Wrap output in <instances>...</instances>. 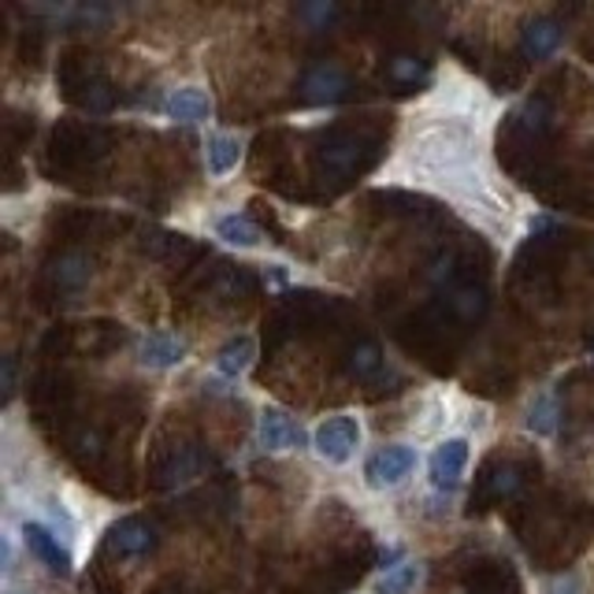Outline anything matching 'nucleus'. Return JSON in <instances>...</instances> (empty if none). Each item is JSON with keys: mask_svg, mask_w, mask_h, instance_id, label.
<instances>
[{"mask_svg": "<svg viewBox=\"0 0 594 594\" xmlns=\"http://www.w3.org/2000/svg\"><path fill=\"white\" fill-rule=\"evenodd\" d=\"M108 149H112V130L97 127V123L63 119L53 127L49 145H45V172L60 183V178H71L86 172L90 164H97Z\"/></svg>", "mask_w": 594, "mask_h": 594, "instance_id": "1", "label": "nucleus"}, {"mask_svg": "<svg viewBox=\"0 0 594 594\" xmlns=\"http://www.w3.org/2000/svg\"><path fill=\"white\" fill-rule=\"evenodd\" d=\"M383 156V138L368 135V130H331V135L319 138L313 167L316 178L331 186H346L368 167H375V160Z\"/></svg>", "mask_w": 594, "mask_h": 594, "instance_id": "2", "label": "nucleus"}, {"mask_svg": "<svg viewBox=\"0 0 594 594\" xmlns=\"http://www.w3.org/2000/svg\"><path fill=\"white\" fill-rule=\"evenodd\" d=\"M209 468V457L197 442H175V446H160L156 457H153V487L160 490H175V487H186L190 479L205 476Z\"/></svg>", "mask_w": 594, "mask_h": 594, "instance_id": "3", "label": "nucleus"}, {"mask_svg": "<svg viewBox=\"0 0 594 594\" xmlns=\"http://www.w3.org/2000/svg\"><path fill=\"white\" fill-rule=\"evenodd\" d=\"M527 484V465L521 461H487L476 476L473 487V509H490V505H502L509 498H516Z\"/></svg>", "mask_w": 594, "mask_h": 594, "instance_id": "4", "label": "nucleus"}, {"mask_svg": "<svg viewBox=\"0 0 594 594\" xmlns=\"http://www.w3.org/2000/svg\"><path fill=\"white\" fill-rule=\"evenodd\" d=\"M101 82H108L105 63H101L90 49H79V45H74V49L60 53V63H56V86H60V93L71 101V105H79L93 86H101Z\"/></svg>", "mask_w": 594, "mask_h": 594, "instance_id": "5", "label": "nucleus"}, {"mask_svg": "<svg viewBox=\"0 0 594 594\" xmlns=\"http://www.w3.org/2000/svg\"><path fill=\"white\" fill-rule=\"evenodd\" d=\"M298 93L305 105H335V101L350 97V74L331 60L313 63V68L301 74Z\"/></svg>", "mask_w": 594, "mask_h": 594, "instance_id": "6", "label": "nucleus"}, {"mask_svg": "<svg viewBox=\"0 0 594 594\" xmlns=\"http://www.w3.org/2000/svg\"><path fill=\"white\" fill-rule=\"evenodd\" d=\"M93 276V257L79 245H68L45 264V282L53 287V294H74L82 290Z\"/></svg>", "mask_w": 594, "mask_h": 594, "instance_id": "7", "label": "nucleus"}, {"mask_svg": "<svg viewBox=\"0 0 594 594\" xmlns=\"http://www.w3.org/2000/svg\"><path fill=\"white\" fill-rule=\"evenodd\" d=\"M313 446L316 454L331 461V465H346V461L357 454V446H361V428H357L353 417H331L316 428Z\"/></svg>", "mask_w": 594, "mask_h": 594, "instance_id": "8", "label": "nucleus"}, {"mask_svg": "<svg viewBox=\"0 0 594 594\" xmlns=\"http://www.w3.org/2000/svg\"><path fill=\"white\" fill-rule=\"evenodd\" d=\"M253 290H257V279L249 276V271L234 268V264H220V268H212L209 276H205V298H209V305L216 308H234L238 301L253 298Z\"/></svg>", "mask_w": 594, "mask_h": 594, "instance_id": "9", "label": "nucleus"}, {"mask_svg": "<svg viewBox=\"0 0 594 594\" xmlns=\"http://www.w3.org/2000/svg\"><path fill=\"white\" fill-rule=\"evenodd\" d=\"M127 342V331L119 324H79V327H63V350L68 353H86V357H101L112 353Z\"/></svg>", "mask_w": 594, "mask_h": 594, "instance_id": "10", "label": "nucleus"}, {"mask_svg": "<svg viewBox=\"0 0 594 594\" xmlns=\"http://www.w3.org/2000/svg\"><path fill=\"white\" fill-rule=\"evenodd\" d=\"M63 446H68L71 461L82 473H101L108 461V439L101 435V428H93V423H71V428L63 431Z\"/></svg>", "mask_w": 594, "mask_h": 594, "instance_id": "11", "label": "nucleus"}, {"mask_svg": "<svg viewBox=\"0 0 594 594\" xmlns=\"http://www.w3.org/2000/svg\"><path fill=\"white\" fill-rule=\"evenodd\" d=\"M105 550L112 558H141V554L156 550V527L141 516H127V521L108 527Z\"/></svg>", "mask_w": 594, "mask_h": 594, "instance_id": "12", "label": "nucleus"}, {"mask_svg": "<svg viewBox=\"0 0 594 594\" xmlns=\"http://www.w3.org/2000/svg\"><path fill=\"white\" fill-rule=\"evenodd\" d=\"M417 468V450L409 446H386L380 450L372 461H368L364 476H368V487H398L405 476Z\"/></svg>", "mask_w": 594, "mask_h": 594, "instance_id": "13", "label": "nucleus"}, {"mask_svg": "<svg viewBox=\"0 0 594 594\" xmlns=\"http://www.w3.org/2000/svg\"><path fill=\"white\" fill-rule=\"evenodd\" d=\"M465 587L473 594H521V580L509 569V561L484 558L465 572Z\"/></svg>", "mask_w": 594, "mask_h": 594, "instance_id": "14", "label": "nucleus"}, {"mask_svg": "<svg viewBox=\"0 0 594 594\" xmlns=\"http://www.w3.org/2000/svg\"><path fill=\"white\" fill-rule=\"evenodd\" d=\"M487 305H490L487 287H484V282H476V276L461 279L457 287L446 290V308H450V316H454L457 324H476V319H484Z\"/></svg>", "mask_w": 594, "mask_h": 594, "instance_id": "15", "label": "nucleus"}, {"mask_svg": "<svg viewBox=\"0 0 594 594\" xmlns=\"http://www.w3.org/2000/svg\"><path fill=\"white\" fill-rule=\"evenodd\" d=\"M561 23L554 15H535L521 31V56L524 60H546L561 45Z\"/></svg>", "mask_w": 594, "mask_h": 594, "instance_id": "16", "label": "nucleus"}, {"mask_svg": "<svg viewBox=\"0 0 594 594\" xmlns=\"http://www.w3.org/2000/svg\"><path fill=\"white\" fill-rule=\"evenodd\" d=\"M468 465V439H446L442 446L431 454V484L450 490L461 484Z\"/></svg>", "mask_w": 594, "mask_h": 594, "instance_id": "17", "label": "nucleus"}, {"mask_svg": "<svg viewBox=\"0 0 594 594\" xmlns=\"http://www.w3.org/2000/svg\"><path fill=\"white\" fill-rule=\"evenodd\" d=\"M23 539H26V546H31V554L45 564V569L56 572V576H68V572H71V554L63 550L60 539H56L49 527L26 524V527H23Z\"/></svg>", "mask_w": 594, "mask_h": 594, "instance_id": "18", "label": "nucleus"}, {"mask_svg": "<svg viewBox=\"0 0 594 594\" xmlns=\"http://www.w3.org/2000/svg\"><path fill=\"white\" fill-rule=\"evenodd\" d=\"M260 442L264 450H298L305 446V431L298 420H290L282 409H264L260 412Z\"/></svg>", "mask_w": 594, "mask_h": 594, "instance_id": "19", "label": "nucleus"}, {"mask_svg": "<svg viewBox=\"0 0 594 594\" xmlns=\"http://www.w3.org/2000/svg\"><path fill=\"white\" fill-rule=\"evenodd\" d=\"M71 394H74L71 380H68V375H60V372H42L31 383V401L45 412V417H53V412H68Z\"/></svg>", "mask_w": 594, "mask_h": 594, "instance_id": "20", "label": "nucleus"}, {"mask_svg": "<svg viewBox=\"0 0 594 594\" xmlns=\"http://www.w3.org/2000/svg\"><path fill=\"white\" fill-rule=\"evenodd\" d=\"M183 357H186V342H183V338H175V335H167V331L149 335L145 342H141V350H138V361L145 368H175Z\"/></svg>", "mask_w": 594, "mask_h": 594, "instance_id": "21", "label": "nucleus"}, {"mask_svg": "<svg viewBox=\"0 0 594 594\" xmlns=\"http://www.w3.org/2000/svg\"><path fill=\"white\" fill-rule=\"evenodd\" d=\"M167 116L178 119V123H201V119H209V112H212V101L205 97L201 90H194V86H186V90H175L172 97H167Z\"/></svg>", "mask_w": 594, "mask_h": 594, "instance_id": "22", "label": "nucleus"}, {"mask_svg": "<svg viewBox=\"0 0 594 594\" xmlns=\"http://www.w3.org/2000/svg\"><path fill=\"white\" fill-rule=\"evenodd\" d=\"M346 368H350V375H357V380H372L383 368L380 342H375V338H357L350 350H346Z\"/></svg>", "mask_w": 594, "mask_h": 594, "instance_id": "23", "label": "nucleus"}, {"mask_svg": "<svg viewBox=\"0 0 594 594\" xmlns=\"http://www.w3.org/2000/svg\"><path fill=\"white\" fill-rule=\"evenodd\" d=\"M253 364V338L249 335H234L220 353H216V368L223 375H242Z\"/></svg>", "mask_w": 594, "mask_h": 594, "instance_id": "24", "label": "nucleus"}, {"mask_svg": "<svg viewBox=\"0 0 594 594\" xmlns=\"http://www.w3.org/2000/svg\"><path fill=\"white\" fill-rule=\"evenodd\" d=\"M386 79L394 82V86H417V82L428 79V68H423L420 56L412 53H398L386 60Z\"/></svg>", "mask_w": 594, "mask_h": 594, "instance_id": "25", "label": "nucleus"}, {"mask_svg": "<svg viewBox=\"0 0 594 594\" xmlns=\"http://www.w3.org/2000/svg\"><path fill=\"white\" fill-rule=\"evenodd\" d=\"M242 156L238 138L231 135H209V172L212 175H228Z\"/></svg>", "mask_w": 594, "mask_h": 594, "instance_id": "26", "label": "nucleus"}, {"mask_svg": "<svg viewBox=\"0 0 594 594\" xmlns=\"http://www.w3.org/2000/svg\"><path fill=\"white\" fill-rule=\"evenodd\" d=\"M216 234L231 245H242V249H253V245L260 242V228L245 220V216H223V220L216 223Z\"/></svg>", "mask_w": 594, "mask_h": 594, "instance_id": "27", "label": "nucleus"}, {"mask_svg": "<svg viewBox=\"0 0 594 594\" xmlns=\"http://www.w3.org/2000/svg\"><path fill=\"white\" fill-rule=\"evenodd\" d=\"M558 420H561L558 394H543V398L532 405V412H527V428H532L535 435H554V431H558Z\"/></svg>", "mask_w": 594, "mask_h": 594, "instance_id": "28", "label": "nucleus"}, {"mask_svg": "<svg viewBox=\"0 0 594 594\" xmlns=\"http://www.w3.org/2000/svg\"><path fill=\"white\" fill-rule=\"evenodd\" d=\"M417 580H420V564L405 561V564L391 569L380 583H375V594H412Z\"/></svg>", "mask_w": 594, "mask_h": 594, "instance_id": "29", "label": "nucleus"}, {"mask_svg": "<svg viewBox=\"0 0 594 594\" xmlns=\"http://www.w3.org/2000/svg\"><path fill=\"white\" fill-rule=\"evenodd\" d=\"M490 82H494V90H498V93L516 90V86H521V82H524V68H521V60H513V56H509V60H502L494 71H490Z\"/></svg>", "mask_w": 594, "mask_h": 594, "instance_id": "30", "label": "nucleus"}, {"mask_svg": "<svg viewBox=\"0 0 594 594\" xmlns=\"http://www.w3.org/2000/svg\"><path fill=\"white\" fill-rule=\"evenodd\" d=\"M42 49H45V34L42 31H26L23 37H19V60L31 63V68H37V60H42Z\"/></svg>", "mask_w": 594, "mask_h": 594, "instance_id": "31", "label": "nucleus"}, {"mask_svg": "<svg viewBox=\"0 0 594 594\" xmlns=\"http://www.w3.org/2000/svg\"><path fill=\"white\" fill-rule=\"evenodd\" d=\"M12 391H15V361L8 357V361H4V394H8V398H12Z\"/></svg>", "mask_w": 594, "mask_h": 594, "instance_id": "32", "label": "nucleus"}, {"mask_svg": "<svg viewBox=\"0 0 594 594\" xmlns=\"http://www.w3.org/2000/svg\"><path fill=\"white\" fill-rule=\"evenodd\" d=\"M149 594H186V591H183V583H178V580H164V583H156Z\"/></svg>", "mask_w": 594, "mask_h": 594, "instance_id": "33", "label": "nucleus"}]
</instances>
